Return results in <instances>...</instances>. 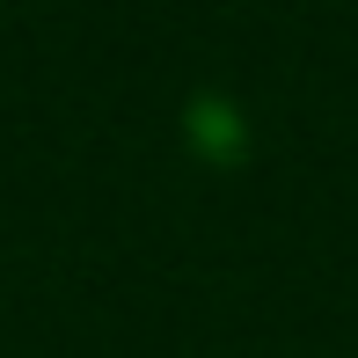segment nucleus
I'll return each mask as SVG.
<instances>
[]
</instances>
